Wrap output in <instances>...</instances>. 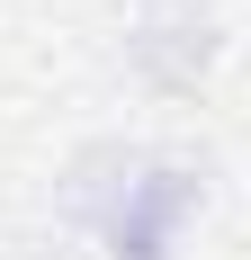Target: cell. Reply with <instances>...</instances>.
Returning a JSON list of instances; mask_svg holds the SVG:
<instances>
[{
	"label": "cell",
	"instance_id": "cell-3",
	"mask_svg": "<svg viewBox=\"0 0 251 260\" xmlns=\"http://www.w3.org/2000/svg\"><path fill=\"white\" fill-rule=\"evenodd\" d=\"M152 144H125V135H99V144H81L72 161H63V180H54V207H63V224H81V234H99L108 207L125 198V180L144 171Z\"/></svg>",
	"mask_w": 251,
	"mask_h": 260
},
{
	"label": "cell",
	"instance_id": "cell-1",
	"mask_svg": "<svg viewBox=\"0 0 251 260\" xmlns=\"http://www.w3.org/2000/svg\"><path fill=\"white\" fill-rule=\"evenodd\" d=\"M198 207H206V171L198 161L144 153V171L125 180V198L108 207V224H99V251L108 260H179V234H189Z\"/></svg>",
	"mask_w": 251,
	"mask_h": 260
},
{
	"label": "cell",
	"instance_id": "cell-4",
	"mask_svg": "<svg viewBox=\"0 0 251 260\" xmlns=\"http://www.w3.org/2000/svg\"><path fill=\"white\" fill-rule=\"evenodd\" d=\"M144 9H179V0H144Z\"/></svg>",
	"mask_w": 251,
	"mask_h": 260
},
{
	"label": "cell",
	"instance_id": "cell-2",
	"mask_svg": "<svg viewBox=\"0 0 251 260\" xmlns=\"http://www.w3.org/2000/svg\"><path fill=\"white\" fill-rule=\"evenodd\" d=\"M215 54H225V36H215V18H206L198 0L144 9V18L125 27V63H135V81H152V90H198V81L215 72Z\"/></svg>",
	"mask_w": 251,
	"mask_h": 260
}]
</instances>
